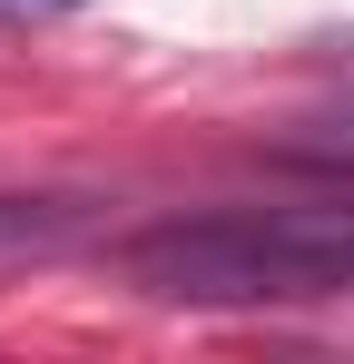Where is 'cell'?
I'll use <instances>...</instances> for the list:
<instances>
[{"mask_svg":"<svg viewBox=\"0 0 354 364\" xmlns=\"http://www.w3.org/2000/svg\"><path fill=\"white\" fill-rule=\"evenodd\" d=\"M128 286L168 305H286L354 286V207H227L128 246Z\"/></svg>","mask_w":354,"mask_h":364,"instance_id":"6da1fadb","label":"cell"},{"mask_svg":"<svg viewBox=\"0 0 354 364\" xmlns=\"http://www.w3.org/2000/svg\"><path fill=\"white\" fill-rule=\"evenodd\" d=\"M79 197H0V266H20V256H50L59 237H79Z\"/></svg>","mask_w":354,"mask_h":364,"instance_id":"7a4b0ae2","label":"cell"}]
</instances>
